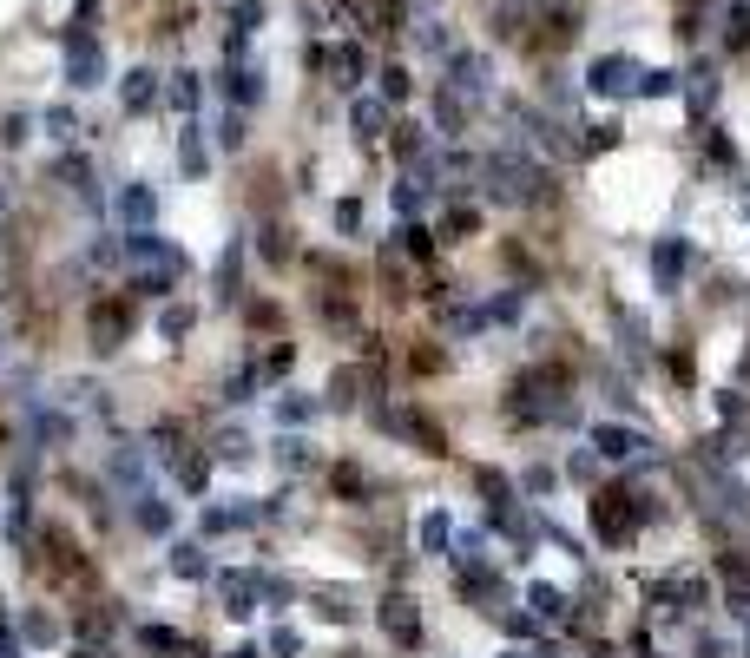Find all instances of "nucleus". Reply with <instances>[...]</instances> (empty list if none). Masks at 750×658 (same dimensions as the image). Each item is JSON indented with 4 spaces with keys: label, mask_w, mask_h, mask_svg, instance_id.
Here are the masks:
<instances>
[{
    "label": "nucleus",
    "mask_w": 750,
    "mask_h": 658,
    "mask_svg": "<svg viewBox=\"0 0 750 658\" xmlns=\"http://www.w3.org/2000/svg\"><path fill=\"white\" fill-rule=\"evenodd\" d=\"M329 402H336V408L356 402V369H336V382H329Z\"/></svg>",
    "instance_id": "39"
},
{
    "label": "nucleus",
    "mask_w": 750,
    "mask_h": 658,
    "mask_svg": "<svg viewBox=\"0 0 750 658\" xmlns=\"http://www.w3.org/2000/svg\"><path fill=\"white\" fill-rule=\"evenodd\" d=\"M474 481H481V494H487V501H494V514H500V507H514V481H507V474L481 468V474H474Z\"/></svg>",
    "instance_id": "32"
},
{
    "label": "nucleus",
    "mask_w": 750,
    "mask_h": 658,
    "mask_svg": "<svg viewBox=\"0 0 750 658\" xmlns=\"http://www.w3.org/2000/svg\"><path fill=\"white\" fill-rule=\"evenodd\" d=\"M125 270H132V290L165 297V290H178V277H185V251L158 231H125Z\"/></svg>",
    "instance_id": "1"
},
{
    "label": "nucleus",
    "mask_w": 750,
    "mask_h": 658,
    "mask_svg": "<svg viewBox=\"0 0 750 658\" xmlns=\"http://www.w3.org/2000/svg\"><path fill=\"white\" fill-rule=\"evenodd\" d=\"M599 145H619V126H612V119L606 126H586V152H599Z\"/></svg>",
    "instance_id": "44"
},
{
    "label": "nucleus",
    "mask_w": 750,
    "mask_h": 658,
    "mask_svg": "<svg viewBox=\"0 0 750 658\" xmlns=\"http://www.w3.org/2000/svg\"><path fill=\"white\" fill-rule=\"evenodd\" d=\"M553 481H560L553 468H527V474H520V487H527V494H553Z\"/></svg>",
    "instance_id": "40"
},
{
    "label": "nucleus",
    "mask_w": 750,
    "mask_h": 658,
    "mask_svg": "<svg viewBox=\"0 0 750 658\" xmlns=\"http://www.w3.org/2000/svg\"><path fill=\"white\" fill-rule=\"evenodd\" d=\"M172 573H178V580H211V560H204L198 540H178V547H172Z\"/></svg>",
    "instance_id": "23"
},
{
    "label": "nucleus",
    "mask_w": 750,
    "mask_h": 658,
    "mask_svg": "<svg viewBox=\"0 0 750 658\" xmlns=\"http://www.w3.org/2000/svg\"><path fill=\"white\" fill-rule=\"evenodd\" d=\"M178 165H185L191 178L211 172V152H204V139H198V126H191V119H185V139H178Z\"/></svg>",
    "instance_id": "26"
},
{
    "label": "nucleus",
    "mask_w": 750,
    "mask_h": 658,
    "mask_svg": "<svg viewBox=\"0 0 750 658\" xmlns=\"http://www.w3.org/2000/svg\"><path fill=\"white\" fill-rule=\"evenodd\" d=\"M527 606H533V619H540V626H566V619H573V599H566L560 586H547V580L527 586Z\"/></svg>",
    "instance_id": "14"
},
{
    "label": "nucleus",
    "mask_w": 750,
    "mask_h": 658,
    "mask_svg": "<svg viewBox=\"0 0 750 658\" xmlns=\"http://www.w3.org/2000/svg\"><path fill=\"white\" fill-rule=\"evenodd\" d=\"M323 66H329V79H336V86L349 93V86H362V73H369V53H362L356 40H343L336 53H323Z\"/></svg>",
    "instance_id": "15"
},
{
    "label": "nucleus",
    "mask_w": 750,
    "mask_h": 658,
    "mask_svg": "<svg viewBox=\"0 0 750 658\" xmlns=\"http://www.w3.org/2000/svg\"><path fill=\"white\" fill-rule=\"evenodd\" d=\"M744 211H750V198H744Z\"/></svg>",
    "instance_id": "53"
},
{
    "label": "nucleus",
    "mask_w": 750,
    "mask_h": 658,
    "mask_svg": "<svg viewBox=\"0 0 750 658\" xmlns=\"http://www.w3.org/2000/svg\"><path fill=\"white\" fill-rule=\"evenodd\" d=\"M375 79H382V99H389V106H395V99H408V73H402V66H382Z\"/></svg>",
    "instance_id": "36"
},
{
    "label": "nucleus",
    "mask_w": 750,
    "mask_h": 658,
    "mask_svg": "<svg viewBox=\"0 0 750 658\" xmlns=\"http://www.w3.org/2000/svg\"><path fill=\"white\" fill-rule=\"evenodd\" d=\"M744 626H750V619H744Z\"/></svg>",
    "instance_id": "55"
},
{
    "label": "nucleus",
    "mask_w": 750,
    "mask_h": 658,
    "mask_svg": "<svg viewBox=\"0 0 750 658\" xmlns=\"http://www.w3.org/2000/svg\"><path fill=\"white\" fill-rule=\"evenodd\" d=\"M310 415H316V402H310V395H283V402H277V422H283V428H303Z\"/></svg>",
    "instance_id": "33"
},
{
    "label": "nucleus",
    "mask_w": 750,
    "mask_h": 658,
    "mask_svg": "<svg viewBox=\"0 0 750 658\" xmlns=\"http://www.w3.org/2000/svg\"><path fill=\"white\" fill-rule=\"evenodd\" d=\"M448 540H454L448 507H428V514H422V553H448Z\"/></svg>",
    "instance_id": "24"
},
{
    "label": "nucleus",
    "mask_w": 750,
    "mask_h": 658,
    "mask_svg": "<svg viewBox=\"0 0 750 658\" xmlns=\"http://www.w3.org/2000/svg\"><path fill=\"white\" fill-rule=\"evenodd\" d=\"M112 481L132 487V494L145 487V455H139V448H119V455H112Z\"/></svg>",
    "instance_id": "27"
},
{
    "label": "nucleus",
    "mask_w": 750,
    "mask_h": 658,
    "mask_svg": "<svg viewBox=\"0 0 750 658\" xmlns=\"http://www.w3.org/2000/svg\"><path fill=\"white\" fill-rule=\"evenodd\" d=\"M185 329H191V310H178V303H165V310H158V336H165V343H178Z\"/></svg>",
    "instance_id": "34"
},
{
    "label": "nucleus",
    "mask_w": 750,
    "mask_h": 658,
    "mask_svg": "<svg viewBox=\"0 0 750 658\" xmlns=\"http://www.w3.org/2000/svg\"><path fill=\"white\" fill-rule=\"evenodd\" d=\"M461 593H468V599H481V606L487 612H500V606H507V586H500V573H494V566H461Z\"/></svg>",
    "instance_id": "12"
},
{
    "label": "nucleus",
    "mask_w": 750,
    "mask_h": 658,
    "mask_svg": "<svg viewBox=\"0 0 750 658\" xmlns=\"http://www.w3.org/2000/svg\"><path fill=\"white\" fill-rule=\"evenodd\" d=\"M639 73L645 66L632 60V53H599V60L586 66V93L593 99H639Z\"/></svg>",
    "instance_id": "7"
},
{
    "label": "nucleus",
    "mask_w": 750,
    "mask_h": 658,
    "mask_svg": "<svg viewBox=\"0 0 750 658\" xmlns=\"http://www.w3.org/2000/svg\"><path fill=\"white\" fill-rule=\"evenodd\" d=\"M481 191L500 198V204H533L540 191H547V172H540L533 158H520V152H500V158L481 165Z\"/></svg>",
    "instance_id": "2"
},
{
    "label": "nucleus",
    "mask_w": 750,
    "mask_h": 658,
    "mask_svg": "<svg viewBox=\"0 0 750 658\" xmlns=\"http://www.w3.org/2000/svg\"><path fill=\"white\" fill-rule=\"evenodd\" d=\"M231 658H257V645H237V652H231Z\"/></svg>",
    "instance_id": "51"
},
{
    "label": "nucleus",
    "mask_w": 750,
    "mask_h": 658,
    "mask_svg": "<svg viewBox=\"0 0 750 658\" xmlns=\"http://www.w3.org/2000/svg\"><path fill=\"white\" fill-rule=\"evenodd\" d=\"M66 86H73V93L106 86V47L93 40V27H73V33H66Z\"/></svg>",
    "instance_id": "8"
},
{
    "label": "nucleus",
    "mask_w": 750,
    "mask_h": 658,
    "mask_svg": "<svg viewBox=\"0 0 750 658\" xmlns=\"http://www.w3.org/2000/svg\"><path fill=\"white\" fill-rule=\"evenodd\" d=\"M382 126H389V99H356V132L362 139H375Z\"/></svg>",
    "instance_id": "29"
},
{
    "label": "nucleus",
    "mask_w": 750,
    "mask_h": 658,
    "mask_svg": "<svg viewBox=\"0 0 750 658\" xmlns=\"http://www.w3.org/2000/svg\"><path fill=\"white\" fill-rule=\"evenodd\" d=\"M47 132H53V139H73V132H79L73 106H47Z\"/></svg>",
    "instance_id": "37"
},
{
    "label": "nucleus",
    "mask_w": 750,
    "mask_h": 658,
    "mask_svg": "<svg viewBox=\"0 0 750 658\" xmlns=\"http://www.w3.org/2000/svg\"><path fill=\"white\" fill-rule=\"evenodd\" d=\"M152 218H158V198L145 185H125L119 191V224L125 231H152Z\"/></svg>",
    "instance_id": "16"
},
{
    "label": "nucleus",
    "mask_w": 750,
    "mask_h": 658,
    "mask_svg": "<svg viewBox=\"0 0 750 658\" xmlns=\"http://www.w3.org/2000/svg\"><path fill=\"white\" fill-rule=\"evenodd\" d=\"M132 501H139V507H132V527H139V533H172V507L158 501V494H145V487H139Z\"/></svg>",
    "instance_id": "20"
},
{
    "label": "nucleus",
    "mask_w": 750,
    "mask_h": 658,
    "mask_svg": "<svg viewBox=\"0 0 750 658\" xmlns=\"http://www.w3.org/2000/svg\"><path fill=\"white\" fill-rule=\"evenodd\" d=\"M224 86H231V106H257V99H264V79H257V66H237V60H231Z\"/></svg>",
    "instance_id": "22"
},
{
    "label": "nucleus",
    "mask_w": 750,
    "mask_h": 658,
    "mask_svg": "<svg viewBox=\"0 0 750 658\" xmlns=\"http://www.w3.org/2000/svg\"><path fill=\"white\" fill-rule=\"evenodd\" d=\"M395 211H402V218H422V211H428V165H422V158H415V172L395 185Z\"/></svg>",
    "instance_id": "19"
},
{
    "label": "nucleus",
    "mask_w": 750,
    "mask_h": 658,
    "mask_svg": "<svg viewBox=\"0 0 750 658\" xmlns=\"http://www.w3.org/2000/svg\"><path fill=\"white\" fill-rule=\"evenodd\" d=\"M119 343H125V310H119V303H99V310H93V349H99V356H112Z\"/></svg>",
    "instance_id": "18"
},
{
    "label": "nucleus",
    "mask_w": 750,
    "mask_h": 658,
    "mask_svg": "<svg viewBox=\"0 0 750 658\" xmlns=\"http://www.w3.org/2000/svg\"><path fill=\"white\" fill-rule=\"evenodd\" d=\"M507 415L514 422H579V402L560 389V382H520L514 395H507Z\"/></svg>",
    "instance_id": "5"
},
{
    "label": "nucleus",
    "mask_w": 750,
    "mask_h": 658,
    "mask_svg": "<svg viewBox=\"0 0 750 658\" xmlns=\"http://www.w3.org/2000/svg\"><path fill=\"white\" fill-rule=\"evenodd\" d=\"M533 626H540L533 612H507V632H514V639H533Z\"/></svg>",
    "instance_id": "47"
},
{
    "label": "nucleus",
    "mask_w": 750,
    "mask_h": 658,
    "mask_svg": "<svg viewBox=\"0 0 750 658\" xmlns=\"http://www.w3.org/2000/svg\"><path fill=\"white\" fill-rule=\"evenodd\" d=\"M678 93L691 99V112H711L718 106V66H691V73L678 79Z\"/></svg>",
    "instance_id": "17"
},
{
    "label": "nucleus",
    "mask_w": 750,
    "mask_h": 658,
    "mask_svg": "<svg viewBox=\"0 0 750 658\" xmlns=\"http://www.w3.org/2000/svg\"><path fill=\"white\" fill-rule=\"evenodd\" d=\"M218 599L231 619H250L257 612V599H264V573H224L218 580Z\"/></svg>",
    "instance_id": "10"
},
{
    "label": "nucleus",
    "mask_w": 750,
    "mask_h": 658,
    "mask_svg": "<svg viewBox=\"0 0 750 658\" xmlns=\"http://www.w3.org/2000/svg\"><path fill=\"white\" fill-rule=\"evenodd\" d=\"M0 211H7V185H0Z\"/></svg>",
    "instance_id": "52"
},
{
    "label": "nucleus",
    "mask_w": 750,
    "mask_h": 658,
    "mask_svg": "<svg viewBox=\"0 0 750 658\" xmlns=\"http://www.w3.org/2000/svg\"><path fill=\"white\" fill-rule=\"evenodd\" d=\"M165 99H172V112H178V119H191V112H198V99H204L198 73H172V79H165Z\"/></svg>",
    "instance_id": "21"
},
{
    "label": "nucleus",
    "mask_w": 750,
    "mask_h": 658,
    "mask_svg": "<svg viewBox=\"0 0 750 658\" xmlns=\"http://www.w3.org/2000/svg\"><path fill=\"white\" fill-rule=\"evenodd\" d=\"M20 639L27 645H53L60 639V619H53V612H27V619H20Z\"/></svg>",
    "instance_id": "30"
},
{
    "label": "nucleus",
    "mask_w": 750,
    "mask_h": 658,
    "mask_svg": "<svg viewBox=\"0 0 750 658\" xmlns=\"http://www.w3.org/2000/svg\"><path fill=\"white\" fill-rule=\"evenodd\" d=\"M691 251H685V237H658V251H652V277L658 290H678V277H685Z\"/></svg>",
    "instance_id": "13"
},
{
    "label": "nucleus",
    "mask_w": 750,
    "mask_h": 658,
    "mask_svg": "<svg viewBox=\"0 0 750 658\" xmlns=\"http://www.w3.org/2000/svg\"><path fill=\"white\" fill-rule=\"evenodd\" d=\"M336 224H343V231H356V224H362V204L343 198V204H336Z\"/></svg>",
    "instance_id": "49"
},
{
    "label": "nucleus",
    "mask_w": 750,
    "mask_h": 658,
    "mask_svg": "<svg viewBox=\"0 0 750 658\" xmlns=\"http://www.w3.org/2000/svg\"><path fill=\"white\" fill-rule=\"evenodd\" d=\"M566 474H573V481H593V474H599V455H593V448H579V455H573V468H566Z\"/></svg>",
    "instance_id": "43"
},
{
    "label": "nucleus",
    "mask_w": 750,
    "mask_h": 658,
    "mask_svg": "<svg viewBox=\"0 0 750 658\" xmlns=\"http://www.w3.org/2000/svg\"><path fill=\"white\" fill-rule=\"evenodd\" d=\"M211 455H218V461H250V435H218Z\"/></svg>",
    "instance_id": "38"
},
{
    "label": "nucleus",
    "mask_w": 750,
    "mask_h": 658,
    "mask_svg": "<svg viewBox=\"0 0 750 658\" xmlns=\"http://www.w3.org/2000/svg\"><path fill=\"white\" fill-rule=\"evenodd\" d=\"M33 435L47 441V448H60V441L73 435V422H66V415H47V408H33Z\"/></svg>",
    "instance_id": "31"
},
{
    "label": "nucleus",
    "mask_w": 750,
    "mask_h": 658,
    "mask_svg": "<svg viewBox=\"0 0 750 658\" xmlns=\"http://www.w3.org/2000/svg\"><path fill=\"white\" fill-rule=\"evenodd\" d=\"M402 244H408L415 257H428V231H422V224H402Z\"/></svg>",
    "instance_id": "48"
},
{
    "label": "nucleus",
    "mask_w": 750,
    "mask_h": 658,
    "mask_svg": "<svg viewBox=\"0 0 750 658\" xmlns=\"http://www.w3.org/2000/svg\"><path fill=\"white\" fill-rule=\"evenodd\" d=\"M27 132H33V119H27V112H14V119L0 126V139H7V145H20V139H27Z\"/></svg>",
    "instance_id": "45"
},
{
    "label": "nucleus",
    "mask_w": 750,
    "mask_h": 658,
    "mask_svg": "<svg viewBox=\"0 0 750 658\" xmlns=\"http://www.w3.org/2000/svg\"><path fill=\"white\" fill-rule=\"evenodd\" d=\"M139 645H145V652H178L185 639H178L172 626H139Z\"/></svg>",
    "instance_id": "35"
},
{
    "label": "nucleus",
    "mask_w": 750,
    "mask_h": 658,
    "mask_svg": "<svg viewBox=\"0 0 750 658\" xmlns=\"http://www.w3.org/2000/svg\"><path fill=\"white\" fill-rule=\"evenodd\" d=\"M53 172H60V185H66V191H79V198H99V185H93V165H86V158H73V152H66L60 165H53Z\"/></svg>",
    "instance_id": "25"
},
{
    "label": "nucleus",
    "mask_w": 750,
    "mask_h": 658,
    "mask_svg": "<svg viewBox=\"0 0 750 658\" xmlns=\"http://www.w3.org/2000/svg\"><path fill=\"white\" fill-rule=\"evenodd\" d=\"M0 297H7V290H0Z\"/></svg>",
    "instance_id": "54"
},
{
    "label": "nucleus",
    "mask_w": 750,
    "mask_h": 658,
    "mask_svg": "<svg viewBox=\"0 0 750 658\" xmlns=\"http://www.w3.org/2000/svg\"><path fill=\"white\" fill-rule=\"evenodd\" d=\"M270 652H277V658H297V652H303V639H297L290 626H277V632H270Z\"/></svg>",
    "instance_id": "41"
},
{
    "label": "nucleus",
    "mask_w": 750,
    "mask_h": 658,
    "mask_svg": "<svg viewBox=\"0 0 750 658\" xmlns=\"http://www.w3.org/2000/svg\"><path fill=\"white\" fill-rule=\"evenodd\" d=\"M283 468H310V441H283Z\"/></svg>",
    "instance_id": "46"
},
{
    "label": "nucleus",
    "mask_w": 750,
    "mask_h": 658,
    "mask_svg": "<svg viewBox=\"0 0 750 658\" xmlns=\"http://www.w3.org/2000/svg\"><path fill=\"white\" fill-rule=\"evenodd\" d=\"M672 93H678L672 66H645V73H639V99H672Z\"/></svg>",
    "instance_id": "28"
},
{
    "label": "nucleus",
    "mask_w": 750,
    "mask_h": 658,
    "mask_svg": "<svg viewBox=\"0 0 750 658\" xmlns=\"http://www.w3.org/2000/svg\"><path fill=\"white\" fill-rule=\"evenodd\" d=\"M593 455L606 461V468H652V461H658V448L639 435V428L599 422V428H593Z\"/></svg>",
    "instance_id": "6"
},
{
    "label": "nucleus",
    "mask_w": 750,
    "mask_h": 658,
    "mask_svg": "<svg viewBox=\"0 0 750 658\" xmlns=\"http://www.w3.org/2000/svg\"><path fill=\"white\" fill-rule=\"evenodd\" d=\"M382 632H389L402 652H415V645H422V612H415V599H408V593H389V599H382Z\"/></svg>",
    "instance_id": "9"
},
{
    "label": "nucleus",
    "mask_w": 750,
    "mask_h": 658,
    "mask_svg": "<svg viewBox=\"0 0 750 658\" xmlns=\"http://www.w3.org/2000/svg\"><path fill=\"white\" fill-rule=\"evenodd\" d=\"M218 145H224V152H237V145H244V126H237V112H224V119H218Z\"/></svg>",
    "instance_id": "42"
},
{
    "label": "nucleus",
    "mask_w": 750,
    "mask_h": 658,
    "mask_svg": "<svg viewBox=\"0 0 750 658\" xmlns=\"http://www.w3.org/2000/svg\"><path fill=\"white\" fill-rule=\"evenodd\" d=\"M645 520H652V501H645V494H599V501H593V533H599V540H612V547L639 540Z\"/></svg>",
    "instance_id": "4"
},
{
    "label": "nucleus",
    "mask_w": 750,
    "mask_h": 658,
    "mask_svg": "<svg viewBox=\"0 0 750 658\" xmlns=\"http://www.w3.org/2000/svg\"><path fill=\"white\" fill-rule=\"evenodd\" d=\"M73 658H112V652H106V645H79Z\"/></svg>",
    "instance_id": "50"
},
{
    "label": "nucleus",
    "mask_w": 750,
    "mask_h": 658,
    "mask_svg": "<svg viewBox=\"0 0 750 658\" xmlns=\"http://www.w3.org/2000/svg\"><path fill=\"white\" fill-rule=\"evenodd\" d=\"M441 66H448V86L441 93L454 99L461 112H474V106H487L494 99V66H487V53H474V47H461V53H441Z\"/></svg>",
    "instance_id": "3"
},
{
    "label": "nucleus",
    "mask_w": 750,
    "mask_h": 658,
    "mask_svg": "<svg viewBox=\"0 0 750 658\" xmlns=\"http://www.w3.org/2000/svg\"><path fill=\"white\" fill-rule=\"evenodd\" d=\"M158 93H165V86H158L152 66H132V73L119 79V106H125V112H152V106H158Z\"/></svg>",
    "instance_id": "11"
}]
</instances>
